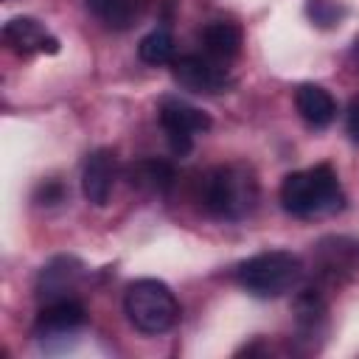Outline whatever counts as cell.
<instances>
[{"label":"cell","instance_id":"1","mask_svg":"<svg viewBox=\"0 0 359 359\" xmlns=\"http://www.w3.org/2000/svg\"><path fill=\"white\" fill-rule=\"evenodd\" d=\"M280 205L286 213L297 219L337 213L345 205L342 185L331 165H314L306 171H294L280 182Z\"/></svg>","mask_w":359,"mask_h":359},{"label":"cell","instance_id":"2","mask_svg":"<svg viewBox=\"0 0 359 359\" xmlns=\"http://www.w3.org/2000/svg\"><path fill=\"white\" fill-rule=\"evenodd\" d=\"M258 202V180L247 165H219L202 182V205L210 216L238 222Z\"/></svg>","mask_w":359,"mask_h":359},{"label":"cell","instance_id":"3","mask_svg":"<svg viewBox=\"0 0 359 359\" xmlns=\"http://www.w3.org/2000/svg\"><path fill=\"white\" fill-rule=\"evenodd\" d=\"M236 278L252 297H280L303 280V261L289 250H266L241 261Z\"/></svg>","mask_w":359,"mask_h":359},{"label":"cell","instance_id":"4","mask_svg":"<svg viewBox=\"0 0 359 359\" xmlns=\"http://www.w3.org/2000/svg\"><path fill=\"white\" fill-rule=\"evenodd\" d=\"M123 311L140 334L157 337V334H165L168 328H174V323L180 317V303L163 280L140 278L126 286Z\"/></svg>","mask_w":359,"mask_h":359},{"label":"cell","instance_id":"5","mask_svg":"<svg viewBox=\"0 0 359 359\" xmlns=\"http://www.w3.org/2000/svg\"><path fill=\"white\" fill-rule=\"evenodd\" d=\"M160 126L168 137V146L174 154H188L194 146V137L199 132L210 129V115L199 107H191L180 98H163L160 104Z\"/></svg>","mask_w":359,"mask_h":359},{"label":"cell","instance_id":"6","mask_svg":"<svg viewBox=\"0 0 359 359\" xmlns=\"http://www.w3.org/2000/svg\"><path fill=\"white\" fill-rule=\"evenodd\" d=\"M171 76L180 87H185L191 93H205V95L224 93L233 84V79H230L227 67H222V62H216L210 56H196V53L174 59Z\"/></svg>","mask_w":359,"mask_h":359},{"label":"cell","instance_id":"7","mask_svg":"<svg viewBox=\"0 0 359 359\" xmlns=\"http://www.w3.org/2000/svg\"><path fill=\"white\" fill-rule=\"evenodd\" d=\"M3 42L17 56L59 53V39L34 17H14L3 25Z\"/></svg>","mask_w":359,"mask_h":359},{"label":"cell","instance_id":"8","mask_svg":"<svg viewBox=\"0 0 359 359\" xmlns=\"http://www.w3.org/2000/svg\"><path fill=\"white\" fill-rule=\"evenodd\" d=\"M115 177H118V160H115V151L112 149H95L87 154L84 160V171H81V191H84V199L93 202V205H107L109 202V194H112V185H115Z\"/></svg>","mask_w":359,"mask_h":359},{"label":"cell","instance_id":"9","mask_svg":"<svg viewBox=\"0 0 359 359\" xmlns=\"http://www.w3.org/2000/svg\"><path fill=\"white\" fill-rule=\"evenodd\" d=\"M81 272H84V264L73 255H56L50 258L42 269H39V278H36V294L39 300L50 303V300H62L67 297L76 283L81 280Z\"/></svg>","mask_w":359,"mask_h":359},{"label":"cell","instance_id":"10","mask_svg":"<svg viewBox=\"0 0 359 359\" xmlns=\"http://www.w3.org/2000/svg\"><path fill=\"white\" fill-rule=\"evenodd\" d=\"M87 314H84V306L70 300V297H62V300H50L39 309L36 314V323H34V334L39 339L45 337H67L73 331H79L84 325Z\"/></svg>","mask_w":359,"mask_h":359},{"label":"cell","instance_id":"11","mask_svg":"<svg viewBox=\"0 0 359 359\" xmlns=\"http://www.w3.org/2000/svg\"><path fill=\"white\" fill-rule=\"evenodd\" d=\"M126 180L132 188L143 191V194H151V196H163L171 191L174 185V168L171 163L165 160H157V157H143V160H135L126 165Z\"/></svg>","mask_w":359,"mask_h":359},{"label":"cell","instance_id":"12","mask_svg":"<svg viewBox=\"0 0 359 359\" xmlns=\"http://www.w3.org/2000/svg\"><path fill=\"white\" fill-rule=\"evenodd\" d=\"M294 107H297L300 118L314 129L328 126L337 115V101L320 84H300L297 93H294Z\"/></svg>","mask_w":359,"mask_h":359},{"label":"cell","instance_id":"13","mask_svg":"<svg viewBox=\"0 0 359 359\" xmlns=\"http://www.w3.org/2000/svg\"><path fill=\"white\" fill-rule=\"evenodd\" d=\"M320 269L325 278H339L342 272H359V241L356 238H325L317 250Z\"/></svg>","mask_w":359,"mask_h":359},{"label":"cell","instance_id":"14","mask_svg":"<svg viewBox=\"0 0 359 359\" xmlns=\"http://www.w3.org/2000/svg\"><path fill=\"white\" fill-rule=\"evenodd\" d=\"M202 42H205V53L210 59H216V62L224 65V62H230V59L238 56V50H241V31L233 22L216 20V22H210L205 28Z\"/></svg>","mask_w":359,"mask_h":359},{"label":"cell","instance_id":"15","mask_svg":"<svg viewBox=\"0 0 359 359\" xmlns=\"http://www.w3.org/2000/svg\"><path fill=\"white\" fill-rule=\"evenodd\" d=\"M325 314H328V306H325L320 292L306 289V292L297 294V300H294V323H297L300 334L317 337L325 328Z\"/></svg>","mask_w":359,"mask_h":359},{"label":"cell","instance_id":"16","mask_svg":"<svg viewBox=\"0 0 359 359\" xmlns=\"http://www.w3.org/2000/svg\"><path fill=\"white\" fill-rule=\"evenodd\" d=\"M87 11L93 17H98L104 25L109 28H129L132 20H135V8H132V0H84Z\"/></svg>","mask_w":359,"mask_h":359},{"label":"cell","instance_id":"17","mask_svg":"<svg viewBox=\"0 0 359 359\" xmlns=\"http://www.w3.org/2000/svg\"><path fill=\"white\" fill-rule=\"evenodd\" d=\"M137 56H140V62L154 65V67L174 62V36L168 31H163V28L146 34L140 39V45H137Z\"/></svg>","mask_w":359,"mask_h":359},{"label":"cell","instance_id":"18","mask_svg":"<svg viewBox=\"0 0 359 359\" xmlns=\"http://www.w3.org/2000/svg\"><path fill=\"white\" fill-rule=\"evenodd\" d=\"M65 199V188H62V182H45V185H39L36 188V202L39 205H56V202H62Z\"/></svg>","mask_w":359,"mask_h":359},{"label":"cell","instance_id":"19","mask_svg":"<svg viewBox=\"0 0 359 359\" xmlns=\"http://www.w3.org/2000/svg\"><path fill=\"white\" fill-rule=\"evenodd\" d=\"M345 129L351 135V140L359 143V98H353L348 104V115H345Z\"/></svg>","mask_w":359,"mask_h":359}]
</instances>
